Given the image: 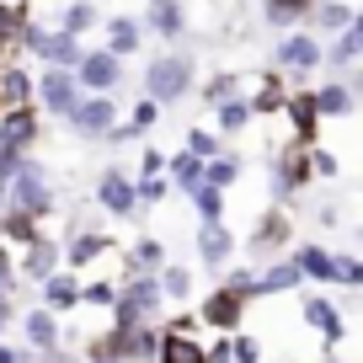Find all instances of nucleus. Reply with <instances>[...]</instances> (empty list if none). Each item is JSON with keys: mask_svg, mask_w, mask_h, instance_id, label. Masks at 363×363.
I'll use <instances>...</instances> for the list:
<instances>
[{"mask_svg": "<svg viewBox=\"0 0 363 363\" xmlns=\"http://www.w3.org/2000/svg\"><path fill=\"white\" fill-rule=\"evenodd\" d=\"M6 203L11 208H27V214H38L48 225L54 214H65L59 208V193H54V182H48V166L38 155H22L16 160V177L6 182Z\"/></svg>", "mask_w": 363, "mask_h": 363, "instance_id": "obj_1", "label": "nucleus"}, {"mask_svg": "<svg viewBox=\"0 0 363 363\" xmlns=\"http://www.w3.org/2000/svg\"><path fill=\"white\" fill-rule=\"evenodd\" d=\"M139 86H145V96H155L160 107H177L182 96H193V86H198L193 54H155L145 65V75H139Z\"/></svg>", "mask_w": 363, "mask_h": 363, "instance_id": "obj_2", "label": "nucleus"}, {"mask_svg": "<svg viewBox=\"0 0 363 363\" xmlns=\"http://www.w3.org/2000/svg\"><path fill=\"white\" fill-rule=\"evenodd\" d=\"M123 118V107H118V91H86L75 107L65 113V128L75 139H86V145H102V134Z\"/></svg>", "mask_w": 363, "mask_h": 363, "instance_id": "obj_3", "label": "nucleus"}, {"mask_svg": "<svg viewBox=\"0 0 363 363\" xmlns=\"http://www.w3.org/2000/svg\"><path fill=\"white\" fill-rule=\"evenodd\" d=\"M91 203L102 208V214H113V219H134L139 214V203H134V171L128 166H102L96 171V187H91Z\"/></svg>", "mask_w": 363, "mask_h": 363, "instance_id": "obj_4", "label": "nucleus"}, {"mask_svg": "<svg viewBox=\"0 0 363 363\" xmlns=\"http://www.w3.org/2000/svg\"><path fill=\"white\" fill-rule=\"evenodd\" d=\"M80 96H86V91H80L75 69H54V65L38 69V91H33V102H38V113H43V118H59V123H65V113L80 102Z\"/></svg>", "mask_w": 363, "mask_h": 363, "instance_id": "obj_5", "label": "nucleus"}, {"mask_svg": "<svg viewBox=\"0 0 363 363\" xmlns=\"http://www.w3.org/2000/svg\"><path fill=\"white\" fill-rule=\"evenodd\" d=\"M272 65L284 69V75H310V69L326 65V48H320V38H315V33L294 27V33L278 38V48H272Z\"/></svg>", "mask_w": 363, "mask_h": 363, "instance_id": "obj_6", "label": "nucleus"}, {"mask_svg": "<svg viewBox=\"0 0 363 363\" xmlns=\"http://www.w3.org/2000/svg\"><path fill=\"white\" fill-rule=\"evenodd\" d=\"M246 305H251V299L240 294V289L214 284L203 299H198V326H214V331H240V320H246Z\"/></svg>", "mask_w": 363, "mask_h": 363, "instance_id": "obj_7", "label": "nucleus"}, {"mask_svg": "<svg viewBox=\"0 0 363 363\" xmlns=\"http://www.w3.org/2000/svg\"><path fill=\"white\" fill-rule=\"evenodd\" d=\"M59 267H65V240L48 235V230L33 240V246L16 251V278H22V284H33V289L43 284L48 272H59Z\"/></svg>", "mask_w": 363, "mask_h": 363, "instance_id": "obj_8", "label": "nucleus"}, {"mask_svg": "<svg viewBox=\"0 0 363 363\" xmlns=\"http://www.w3.org/2000/svg\"><path fill=\"white\" fill-rule=\"evenodd\" d=\"M107 257H118V240L107 235V230H86L80 225L75 235H65V267L69 272H91V267H102Z\"/></svg>", "mask_w": 363, "mask_h": 363, "instance_id": "obj_9", "label": "nucleus"}, {"mask_svg": "<svg viewBox=\"0 0 363 363\" xmlns=\"http://www.w3.org/2000/svg\"><path fill=\"white\" fill-rule=\"evenodd\" d=\"M59 320H65V315H54L48 305H27V310H16V326H22V347H33L38 358H43L48 347H59V342H65Z\"/></svg>", "mask_w": 363, "mask_h": 363, "instance_id": "obj_10", "label": "nucleus"}, {"mask_svg": "<svg viewBox=\"0 0 363 363\" xmlns=\"http://www.w3.org/2000/svg\"><path fill=\"white\" fill-rule=\"evenodd\" d=\"M75 80H80V91H118L123 86V59L107 54V48H86L75 65Z\"/></svg>", "mask_w": 363, "mask_h": 363, "instance_id": "obj_11", "label": "nucleus"}, {"mask_svg": "<svg viewBox=\"0 0 363 363\" xmlns=\"http://www.w3.org/2000/svg\"><path fill=\"white\" fill-rule=\"evenodd\" d=\"M310 177H315V171H310V145L284 150V155L272 160V198H278V203H289V198H294Z\"/></svg>", "mask_w": 363, "mask_h": 363, "instance_id": "obj_12", "label": "nucleus"}, {"mask_svg": "<svg viewBox=\"0 0 363 363\" xmlns=\"http://www.w3.org/2000/svg\"><path fill=\"white\" fill-rule=\"evenodd\" d=\"M198 262H203V267H230V257H235V230L225 225V219H203V225H198Z\"/></svg>", "mask_w": 363, "mask_h": 363, "instance_id": "obj_13", "label": "nucleus"}, {"mask_svg": "<svg viewBox=\"0 0 363 363\" xmlns=\"http://www.w3.org/2000/svg\"><path fill=\"white\" fill-rule=\"evenodd\" d=\"M139 27L155 33V38H166V43H177V38H187V6H182V0H145Z\"/></svg>", "mask_w": 363, "mask_h": 363, "instance_id": "obj_14", "label": "nucleus"}, {"mask_svg": "<svg viewBox=\"0 0 363 363\" xmlns=\"http://www.w3.org/2000/svg\"><path fill=\"white\" fill-rule=\"evenodd\" d=\"M38 305H48L54 315H69V310H80V272H69V267L48 272L43 284H38Z\"/></svg>", "mask_w": 363, "mask_h": 363, "instance_id": "obj_15", "label": "nucleus"}, {"mask_svg": "<svg viewBox=\"0 0 363 363\" xmlns=\"http://www.w3.org/2000/svg\"><path fill=\"white\" fill-rule=\"evenodd\" d=\"M33 91H38V75L22 65V54L0 65V107H33Z\"/></svg>", "mask_w": 363, "mask_h": 363, "instance_id": "obj_16", "label": "nucleus"}, {"mask_svg": "<svg viewBox=\"0 0 363 363\" xmlns=\"http://www.w3.org/2000/svg\"><path fill=\"white\" fill-rule=\"evenodd\" d=\"M102 33H107V54H118V59H134L139 48H145V27H139V16H102Z\"/></svg>", "mask_w": 363, "mask_h": 363, "instance_id": "obj_17", "label": "nucleus"}, {"mask_svg": "<svg viewBox=\"0 0 363 363\" xmlns=\"http://www.w3.org/2000/svg\"><path fill=\"white\" fill-rule=\"evenodd\" d=\"M80 54H86V38H75V33H59V27H48V38L38 43V65H54V69H75L80 65Z\"/></svg>", "mask_w": 363, "mask_h": 363, "instance_id": "obj_18", "label": "nucleus"}, {"mask_svg": "<svg viewBox=\"0 0 363 363\" xmlns=\"http://www.w3.org/2000/svg\"><path fill=\"white\" fill-rule=\"evenodd\" d=\"M299 310H305V326H315L320 337H326V347H337V342L347 337V326H342V310L331 305L326 294H305V305H299Z\"/></svg>", "mask_w": 363, "mask_h": 363, "instance_id": "obj_19", "label": "nucleus"}, {"mask_svg": "<svg viewBox=\"0 0 363 363\" xmlns=\"http://www.w3.org/2000/svg\"><path fill=\"white\" fill-rule=\"evenodd\" d=\"M289 235H294V225H289V214H284V203H278V208H267V214H262V219H257V230H251V240H246V246H251V251H257V257H272V251L284 246V240H289Z\"/></svg>", "mask_w": 363, "mask_h": 363, "instance_id": "obj_20", "label": "nucleus"}, {"mask_svg": "<svg viewBox=\"0 0 363 363\" xmlns=\"http://www.w3.org/2000/svg\"><path fill=\"white\" fill-rule=\"evenodd\" d=\"M284 118H289V128H294V139H299V145H315V128H320V113H315V91H289Z\"/></svg>", "mask_w": 363, "mask_h": 363, "instance_id": "obj_21", "label": "nucleus"}, {"mask_svg": "<svg viewBox=\"0 0 363 363\" xmlns=\"http://www.w3.org/2000/svg\"><path fill=\"white\" fill-rule=\"evenodd\" d=\"M43 230H48V225H43L38 214H27V208H11V203H6V214H0V240H6L11 251L33 246V240L43 235Z\"/></svg>", "mask_w": 363, "mask_h": 363, "instance_id": "obj_22", "label": "nucleus"}, {"mask_svg": "<svg viewBox=\"0 0 363 363\" xmlns=\"http://www.w3.org/2000/svg\"><path fill=\"white\" fill-rule=\"evenodd\" d=\"M155 363H208V358H203V337H193V331H166V326H160Z\"/></svg>", "mask_w": 363, "mask_h": 363, "instance_id": "obj_23", "label": "nucleus"}, {"mask_svg": "<svg viewBox=\"0 0 363 363\" xmlns=\"http://www.w3.org/2000/svg\"><path fill=\"white\" fill-rule=\"evenodd\" d=\"M54 27H59V33L86 38V33H96V27H102V6H96V0H65V6H59V16H54Z\"/></svg>", "mask_w": 363, "mask_h": 363, "instance_id": "obj_24", "label": "nucleus"}, {"mask_svg": "<svg viewBox=\"0 0 363 363\" xmlns=\"http://www.w3.org/2000/svg\"><path fill=\"white\" fill-rule=\"evenodd\" d=\"M299 284H305L299 262H294V257H284V262H272V267H262V272H257V299H267V294H294Z\"/></svg>", "mask_w": 363, "mask_h": 363, "instance_id": "obj_25", "label": "nucleus"}, {"mask_svg": "<svg viewBox=\"0 0 363 363\" xmlns=\"http://www.w3.org/2000/svg\"><path fill=\"white\" fill-rule=\"evenodd\" d=\"M352 107H358V96H352L347 80H326V86H315V113H320V123H326V118H352Z\"/></svg>", "mask_w": 363, "mask_h": 363, "instance_id": "obj_26", "label": "nucleus"}, {"mask_svg": "<svg viewBox=\"0 0 363 363\" xmlns=\"http://www.w3.org/2000/svg\"><path fill=\"white\" fill-rule=\"evenodd\" d=\"M160 267H166V240L134 235V246L123 251V272H160Z\"/></svg>", "mask_w": 363, "mask_h": 363, "instance_id": "obj_27", "label": "nucleus"}, {"mask_svg": "<svg viewBox=\"0 0 363 363\" xmlns=\"http://www.w3.org/2000/svg\"><path fill=\"white\" fill-rule=\"evenodd\" d=\"M310 11H315V0H262V22L267 27H305Z\"/></svg>", "mask_w": 363, "mask_h": 363, "instance_id": "obj_28", "label": "nucleus"}, {"mask_svg": "<svg viewBox=\"0 0 363 363\" xmlns=\"http://www.w3.org/2000/svg\"><path fill=\"white\" fill-rule=\"evenodd\" d=\"M294 262H299V272H305L310 284H337V257H331L326 246H310L305 240V246L294 251Z\"/></svg>", "mask_w": 363, "mask_h": 363, "instance_id": "obj_29", "label": "nucleus"}, {"mask_svg": "<svg viewBox=\"0 0 363 363\" xmlns=\"http://www.w3.org/2000/svg\"><path fill=\"white\" fill-rule=\"evenodd\" d=\"M251 118H257V113H251V102L235 91V96L214 102V134H240V128H251Z\"/></svg>", "mask_w": 363, "mask_h": 363, "instance_id": "obj_30", "label": "nucleus"}, {"mask_svg": "<svg viewBox=\"0 0 363 363\" xmlns=\"http://www.w3.org/2000/svg\"><path fill=\"white\" fill-rule=\"evenodd\" d=\"M251 102V113H284V102H289V86H284V69H267L262 75V86H257V96H246Z\"/></svg>", "mask_w": 363, "mask_h": 363, "instance_id": "obj_31", "label": "nucleus"}, {"mask_svg": "<svg viewBox=\"0 0 363 363\" xmlns=\"http://www.w3.org/2000/svg\"><path fill=\"white\" fill-rule=\"evenodd\" d=\"M155 278H160L166 305H187V299H193V267H187V262H166Z\"/></svg>", "mask_w": 363, "mask_h": 363, "instance_id": "obj_32", "label": "nucleus"}, {"mask_svg": "<svg viewBox=\"0 0 363 363\" xmlns=\"http://www.w3.org/2000/svg\"><path fill=\"white\" fill-rule=\"evenodd\" d=\"M347 22H352V6H342V0H315V11H310L305 27H315V33L337 38V33H347Z\"/></svg>", "mask_w": 363, "mask_h": 363, "instance_id": "obj_33", "label": "nucleus"}, {"mask_svg": "<svg viewBox=\"0 0 363 363\" xmlns=\"http://www.w3.org/2000/svg\"><path fill=\"white\" fill-rule=\"evenodd\" d=\"M166 177L177 193H187L193 182H203V155H193V150H177V155H166Z\"/></svg>", "mask_w": 363, "mask_h": 363, "instance_id": "obj_34", "label": "nucleus"}, {"mask_svg": "<svg viewBox=\"0 0 363 363\" xmlns=\"http://www.w3.org/2000/svg\"><path fill=\"white\" fill-rule=\"evenodd\" d=\"M187 198H193L198 225H203V219H225V187H214V182H193Z\"/></svg>", "mask_w": 363, "mask_h": 363, "instance_id": "obj_35", "label": "nucleus"}, {"mask_svg": "<svg viewBox=\"0 0 363 363\" xmlns=\"http://www.w3.org/2000/svg\"><path fill=\"white\" fill-rule=\"evenodd\" d=\"M240 171H246V160L230 155V150H219L214 160H203V182H214V187H225V193L240 182Z\"/></svg>", "mask_w": 363, "mask_h": 363, "instance_id": "obj_36", "label": "nucleus"}, {"mask_svg": "<svg viewBox=\"0 0 363 363\" xmlns=\"http://www.w3.org/2000/svg\"><path fill=\"white\" fill-rule=\"evenodd\" d=\"M171 193H177V187H171V177H134V203H139V208H160Z\"/></svg>", "mask_w": 363, "mask_h": 363, "instance_id": "obj_37", "label": "nucleus"}, {"mask_svg": "<svg viewBox=\"0 0 363 363\" xmlns=\"http://www.w3.org/2000/svg\"><path fill=\"white\" fill-rule=\"evenodd\" d=\"M113 299H118L113 278H80V305L86 310H113Z\"/></svg>", "mask_w": 363, "mask_h": 363, "instance_id": "obj_38", "label": "nucleus"}, {"mask_svg": "<svg viewBox=\"0 0 363 363\" xmlns=\"http://www.w3.org/2000/svg\"><path fill=\"white\" fill-rule=\"evenodd\" d=\"M182 150H193V155H203V160H214L219 150H225V134H214V128H203V123H193L187 134H182Z\"/></svg>", "mask_w": 363, "mask_h": 363, "instance_id": "obj_39", "label": "nucleus"}, {"mask_svg": "<svg viewBox=\"0 0 363 363\" xmlns=\"http://www.w3.org/2000/svg\"><path fill=\"white\" fill-rule=\"evenodd\" d=\"M235 91H240V75H235V69H214V75L198 86V96L214 107V102H225V96H235Z\"/></svg>", "mask_w": 363, "mask_h": 363, "instance_id": "obj_40", "label": "nucleus"}, {"mask_svg": "<svg viewBox=\"0 0 363 363\" xmlns=\"http://www.w3.org/2000/svg\"><path fill=\"white\" fill-rule=\"evenodd\" d=\"M128 123H134L139 134H150V128L160 123V102H155V96H139V102L128 107Z\"/></svg>", "mask_w": 363, "mask_h": 363, "instance_id": "obj_41", "label": "nucleus"}, {"mask_svg": "<svg viewBox=\"0 0 363 363\" xmlns=\"http://www.w3.org/2000/svg\"><path fill=\"white\" fill-rule=\"evenodd\" d=\"M230 363H262V342L246 331H230Z\"/></svg>", "mask_w": 363, "mask_h": 363, "instance_id": "obj_42", "label": "nucleus"}, {"mask_svg": "<svg viewBox=\"0 0 363 363\" xmlns=\"http://www.w3.org/2000/svg\"><path fill=\"white\" fill-rule=\"evenodd\" d=\"M134 177H166V150L145 145V150H139V171H134Z\"/></svg>", "mask_w": 363, "mask_h": 363, "instance_id": "obj_43", "label": "nucleus"}, {"mask_svg": "<svg viewBox=\"0 0 363 363\" xmlns=\"http://www.w3.org/2000/svg\"><path fill=\"white\" fill-rule=\"evenodd\" d=\"M337 284L363 289V257H337Z\"/></svg>", "mask_w": 363, "mask_h": 363, "instance_id": "obj_44", "label": "nucleus"}, {"mask_svg": "<svg viewBox=\"0 0 363 363\" xmlns=\"http://www.w3.org/2000/svg\"><path fill=\"white\" fill-rule=\"evenodd\" d=\"M310 171H315V177H337L342 171V160L331 155V150H320V145H310Z\"/></svg>", "mask_w": 363, "mask_h": 363, "instance_id": "obj_45", "label": "nucleus"}, {"mask_svg": "<svg viewBox=\"0 0 363 363\" xmlns=\"http://www.w3.org/2000/svg\"><path fill=\"white\" fill-rule=\"evenodd\" d=\"M203 358L208 363H230V331H219L214 342H203Z\"/></svg>", "mask_w": 363, "mask_h": 363, "instance_id": "obj_46", "label": "nucleus"}, {"mask_svg": "<svg viewBox=\"0 0 363 363\" xmlns=\"http://www.w3.org/2000/svg\"><path fill=\"white\" fill-rule=\"evenodd\" d=\"M16 310H22V305H16V294H0V337L16 326Z\"/></svg>", "mask_w": 363, "mask_h": 363, "instance_id": "obj_47", "label": "nucleus"}, {"mask_svg": "<svg viewBox=\"0 0 363 363\" xmlns=\"http://www.w3.org/2000/svg\"><path fill=\"white\" fill-rule=\"evenodd\" d=\"M347 38L358 43V54H363V11H352V22H347Z\"/></svg>", "mask_w": 363, "mask_h": 363, "instance_id": "obj_48", "label": "nucleus"}, {"mask_svg": "<svg viewBox=\"0 0 363 363\" xmlns=\"http://www.w3.org/2000/svg\"><path fill=\"white\" fill-rule=\"evenodd\" d=\"M86 363H118V358H102V352H86Z\"/></svg>", "mask_w": 363, "mask_h": 363, "instance_id": "obj_49", "label": "nucleus"}, {"mask_svg": "<svg viewBox=\"0 0 363 363\" xmlns=\"http://www.w3.org/2000/svg\"><path fill=\"white\" fill-rule=\"evenodd\" d=\"M0 214H6V182H0Z\"/></svg>", "mask_w": 363, "mask_h": 363, "instance_id": "obj_50", "label": "nucleus"}, {"mask_svg": "<svg viewBox=\"0 0 363 363\" xmlns=\"http://www.w3.org/2000/svg\"><path fill=\"white\" fill-rule=\"evenodd\" d=\"M352 240H358V246H363V225H358V230H352Z\"/></svg>", "mask_w": 363, "mask_h": 363, "instance_id": "obj_51", "label": "nucleus"}, {"mask_svg": "<svg viewBox=\"0 0 363 363\" xmlns=\"http://www.w3.org/2000/svg\"><path fill=\"white\" fill-rule=\"evenodd\" d=\"M6 59H16V54H6V48H0V65H6Z\"/></svg>", "mask_w": 363, "mask_h": 363, "instance_id": "obj_52", "label": "nucleus"}]
</instances>
